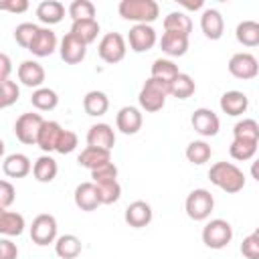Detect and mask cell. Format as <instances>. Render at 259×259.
I'll return each mask as SVG.
<instances>
[{
    "label": "cell",
    "instance_id": "6da1fadb",
    "mask_svg": "<svg viewBox=\"0 0 259 259\" xmlns=\"http://www.w3.org/2000/svg\"><path fill=\"white\" fill-rule=\"evenodd\" d=\"M208 178L214 186H219L221 190L235 194L239 190L245 188V174L241 168H237L233 162H217L210 166L208 170Z\"/></svg>",
    "mask_w": 259,
    "mask_h": 259
},
{
    "label": "cell",
    "instance_id": "7a4b0ae2",
    "mask_svg": "<svg viewBox=\"0 0 259 259\" xmlns=\"http://www.w3.org/2000/svg\"><path fill=\"white\" fill-rule=\"evenodd\" d=\"M117 12L121 18L132 20L136 24H150L158 18L160 6L156 0H121Z\"/></svg>",
    "mask_w": 259,
    "mask_h": 259
},
{
    "label": "cell",
    "instance_id": "3957f363",
    "mask_svg": "<svg viewBox=\"0 0 259 259\" xmlns=\"http://www.w3.org/2000/svg\"><path fill=\"white\" fill-rule=\"evenodd\" d=\"M170 85L172 83H166V81L148 77L146 83L140 89V95H138L140 107L144 111H150V113L160 111L164 107V103H166V97L170 95Z\"/></svg>",
    "mask_w": 259,
    "mask_h": 259
},
{
    "label": "cell",
    "instance_id": "277c9868",
    "mask_svg": "<svg viewBox=\"0 0 259 259\" xmlns=\"http://www.w3.org/2000/svg\"><path fill=\"white\" fill-rule=\"evenodd\" d=\"M233 239V227L225 219H212L202 229V243L208 249H223Z\"/></svg>",
    "mask_w": 259,
    "mask_h": 259
},
{
    "label": "cell",
    "instance_id": "5b68a950",
    "mask_svg": "<svg viewBox=\"0 0 259 259\" xmlns=\"http://www.w3.org/2000/svg\"><path fill=\"white\" fill-rule=\"evenodd\" d=\"M184 208H186V214L192 221H204V219L210 217V212L214 208V198L206 188H194L186 196Z\"/></svg>",
    "mask_w": 259,
    "mask_h": 259
},
{
    "label": "cell",
    "instance_id": "8992f818",
    "mask_svg": "<svg viewBox=\"0 0 259 259\" xmlns=\"http://www.w3.org/2000/svg\"><path fill=\"white\" fill-rule=\"evenodd\" d=\"M45 121L47 119H42L40 113H32V111L22 113L14 123V136L18 138V142H22L26 146H32V144H36L40 127H42Z\"/></svg>",
    "mask_w": 259,
    "mask_h": 259
},
{
    "label": "cell",
    "instance_id": "52a82bcc",
    "mask_svg": "<svg viewBox=\"0 0 259 259\" xmlns=\"http://www.w3.org/2000/svg\"><path fill=\"white\" fill-rule=\"evenodd\" d=\"M125 51H127L125 38H123L119 32H107V34H103L101 40H99V45H97L99 57H101L105 63H109V65L119 63V61L125 57Z\"/></svg>",
    "mask_w": 259,
    "mask_h": 259
},
{
    "label": "cell",
    "instance_id": "ba28073f",
    "mask_svg": "<svg viewBox=\"0 0 259 259\" xmlns=\"http://www.w3.org/2000/svg\"><path fill=\"white\" fill-rule=\"evenodd\" d=\"M30 239H32V243H36L40 247L55 243L57 241V219L47 212L34 217V221L30 225Z\"/></svg>",
    "mask_w": 259,
    "mask_h": 259
},
{
    "label": "cell",
    "instance_id": "9c48e42d",
    "mask_svg": "<svg viewBox=\"0 0 259 259\" xmlns=\"http://www.w3.org/2000/svg\"><path fill=\"white\" fill-rule=\"evenodd\" d=\"M229 73L237 79H255L259 75V61L251 53H235L229 59Z\"/></svg>",
    "mask_w": 259,
    "mask_h": 259
},
{
    "label": "cell",
    "instance_id": "30bf717a",
    "mask_svg": "<svg viewBox=\"0 0 259 259\" xmlns=\"http://www.w3.org/2000/svg\"><path fill=\"white\" fill-rule=\"evenodd\" d=\"M190 123L194 127L196 134H200L202 138H212L219 134L221 130V119L219 115L212 111V109H206V107H198L192 111V117H190Z\"/></svg>",
    "mask_w": 259,
    "mask_h": 259
},
{
    "label": "cell",
    "instance_id": "8fae6325",
    "mask_svg": "<svg viewBox=\"0 0 259 259\" xmlns=\"http://www.w3.org/2000/svg\"><path fill=\"white\" fill-rule=\"evenodd\" d=\"M156 40H158L156 30L150 24H134L130 28L127 42H130V49L134 53H146V51H150L156 45Z\"/></svg>",
    "mask_w": 259,
    "mask_h": 259
},
{
    "label": "cell",
    "instance_id": "7c38bea8",
    "mask_svg": "<svg viewBox=\"0 0 259 259\" xmlns=\"http://www.w3.org/2000/svg\"><path fill=\"white\" fill-rule=\"evenodd\" d=\"M59 53H61V59H63L65 63L77 65V63H81V61L85 59V55H87V45H85L81 38H77L73 32H67V34L63 36V40H61Z\"/></svg>",
    "mask_w": 259,
    "mask_h": 259
},
{
    "label": "cell",
    "instance_id": "4fadbf2b",
    "mask_svg": "<svg viewBox=\"0 0 259 259\" xmlns=\"http://www.w3.org/2000/svg\"><path fill=\"white\" fill-rule=\"evenodd\" d=\"M142 123H144L142 111H140L138 107H134V105L121 107V109L117 111V115H115V125H117V130H119L121 134H125V136L138 134L140 127H142Z\"/></svg>",
    "mask_w": 259,
    "mask_h": 259
},
{
    "label": "cell",
    "instance_id": "5bb4252c",
    "mask_svg": "<svg viewBox=\"0 0 259 259\" xmlns=\"http://www.w3.org/2000/svg\"><path fill=\"white\" fill-rule=\"evenodd\" d=\"M75 204L77 208L85 210V212H91L95 210L101 200H99V192H97V184L95 182H81L77 188H75Z\"/></svg>",
    "mask_w": 259,
    "mask_h": 259
},
{
    "label": "cell",
    "instance_id": "9a60e30c",
    "mask_svg": "<svg viewBox=\"0 0 259 259\" xmlns=\"http://www.w3.org/2000/svg\"><path fill=\"white\" fill-rule=\"evenodd\" d=\"M2 172L10 178H24L32 172V164L28 160L26 154H20V152H14V154H8L2 162Z\"/></svg>",
    "mask_w": 259,
    "mask_h": 259
},
{
    "label": "cell",
    "instance_id": "2e32d148",
    "mask_svg": "<svg viewBox=\"0 0 259 259\" xmlns=\"http://www.w3.org/2000/svg\"><path fill=\"white\" fill-rule=\"evenodd\" d=\"M123 219H125V223L130 227L142 229V227L152 223V206L146 200H134L132 204H127Z\"/></svg>",
    "mask_w": 259,
    "mask_h": 259
},
{
    "label": "cell",
    "instance_id": "e0dca14e",
    "mask_svg": "<svg viewBox=\"0 0 259 259\" xmlns=\"http://www.w3.org/2000/svg\"><path fill=\"white\" fill-rule=\"evenodd\" d=\"M200 28L204 32L206 38L210 40H219L225 32V20H223V14L217 10V8H206L200 16Z\"/></svg>",
    "mask_w": 259,
    "mask_h": 259
},
{
    "label": "cell",
    "instance_id": "ac0fdd59",
    "mask_svg": "<svg viewBox=\"0 0 259 259\" xmlns=\"http://www.w3.org/2000/svg\"><path fill=\"white\" fill-rule=\"evenodd\" d=\"M18 79H20V83L22 85H26V87H36V89H40V85L45 83V69H42V65L40 63H36V61H22L20 65H18Z\"/></svg>",
    "mask_w": 259,
    "mask_h": 259
},
{
    "label": "cell",
    "instance_id": "d6986e66",
    "mask_svg": "<svg viewBox=\"0 0 259 259\" xmlns=\"http://www.w3.org/2000/svg\"><path fill=\"white\" fill-rule=\"evenodd\" d=\"M113 144H115V134H113V127L109 123H95V125L89 127V132H87V146L111 150Z\"/></svg>",
    "mask_w": 259,
    "mask_h": 259
},
{
    "label": "cell",
    "instance_id": "ffe728a7",
    "mask_svg": "<svg viewBox=\"0 0 259 259\" xmlns=\"http://www.w3.org/2000/svg\"><path fill=\"white\" fill-rule=\"evenodd\" d=\"M55 49H57V34H55L49 26L40 28L38 34L34 36V40H32L30 47H28V51H30L34 57H49V55L55 53Z\"/></svg>",
    "mask_w": 259,
    "mask_h": 259
},
{
    "label": "cell",
    "instance_id": "44dd1931",
    "mask_svg": "<svg viewBox=\"0 0 259 259\" xmlns=\"http://www.w3.org/2000/svg\"><path fill=\"white\" fill-rule=\"evenodd\" d=\"M160 49L168 57H182L188 51V36L186 34H180V32L164 30V34L160 38Z\"/></svg>",
    "mask_w": 259,
    "mask_h": 259
},
{
    "label": "cell",
    "instance_id": "7402d4cb",
    "mask_svg": "<svg viewBox=\"0 0 259 259\" xmlns=\"http://www.w3.org/2000/svg\"><path fill=\"white\" fill-rule=\"evenodd\" d=\"M249 107V97L243 91H227L221 95V109L227 115H241Z\"/></svg>",
    "mask_w": 259,
    "mask_h": 259
},
{
    "label": "cell",
    "instance_id": "603a6c76",
    "mask_svg": "<svg viewBox=\"0 0 259 259\" xmlns=\"http://www.w3.org/2000/svg\"><path fill=\"white\" fill-rule=\"evenodd\" d=\"M77 162H79L83 168L95 170V168H99V166H103V164L111 162V150H103V148H93V146H87V148H85V150L79 154Z\"/></svg>",
    "mask_w": 259,
    "mask_h": 259
},
{
    "label": "cell",
    "instance_id": "cb8c5ba5",
    "mask_svg": "<svg viewBox=\"0 0 259 259\" xmlns=\"http://www.w3.org/2000/svg\"><path fill=\"white\" fill-rule=\"evenodd\" d=\"M61 134H63V127L57 121H45L42 127H40L36 146L42 152H53V150H57V142H59Z\"/></svg>",
    "mask_w": 259,
    "mask_h": 259
},
{
    "label": "cell",
    "instance_id": "d4e9b609",
    "mask_svg": "<svg viewBox=\"0 0 259 259\" xmlns=\"http://www.w3.org/2000/svg\"><path fill=\"white\" fill-rule=\"evenodd\" d=\"M36 16L45 24H57L65 16V6L59 0H42L36 6Z\"/></svg>",
    "mask_w": 259,
    "mask_h": 259
},
{
    "label": "cell",
    "instance_id": "484cf974",
    "mask_svg": "<svg viewBox=\"0 0 259 259\" xmlns=\"http://www.w3.org/2000/svg\"><path fill=\"white\" fill-rule=\"evenodd\" d=\"M83 109H85L87 115L99 117V115H103L109 109V97L103 91L93 89V91L85 93V97H83Z\"/></svg>",
    "mask_w": 259,
    "mask_h": 259
},
{
    "label": "cell",
    "instance_id": "4316f807",
    "mask_svg": "<svg viewBox=\"0 0 259 259\" xmlns=\"http://www.w3.org/2000/svg\"><path fill=\"white\" fill-rule=\"evenodd\" d=\"M83 251V245H81V239L75 237V235H61L57 241H55V253L61 257V259H75L79 257Z\"/></svg>",
    "mask_w": 259,
    "mask_h": 259
},
{
    "label": "cell",
    "instance_id": "83f0119b",
    "mask_svg": "<svg viewBox=\"0 0 259 259\" xmlns=\"http://www.w3.org/2000/svg\"><path fill=\"white\" fill-rule=\"evenodd\" d=\"M57 172H59L57 160L51 158L49 154L36 158L34 164H32V176H34L38 182H53L55 176H57Z\"/></svg>",
    "mask_w": 259,
    "mask_h": 259
},
{
    "label": "cell",
    "instance_id": "f1b7e54d",
    "mask_svg": "<svg viewBox=\"0 0 259 259\" xmlns=\"http://www.w3.org/2000/svg\"><path fill=\"white\" fill-rule=\"evenodd\" d=\"M24 231V217L14 210H0V233L4 237H18Z\"/></svg>",
    "mask_w": 259,
    "mask_h": 259
},
{
    "label": "cell",
    "instance_id": "f546056e",
    "mask_svg": "<svg viewBox=\"0 0 259 259\" xmlns=\"http://www.w3.org/2000/svg\"><path fill=\"white\" fill-rule=\"evenodd\" d=\"M235 36L245 47H259V22L257 20H243L235 28Z\"/></svg>",
    "mask_w": 259,
    "mask_h": 259
},
{
    "label": "cell",
    "instance_id": "4dcf8cb0",
    "mask_svg": "<svg viewBox=\"0 0 259 259\" xmlns=\"http://www.w3.org/2000/svg\"><path fill=\"white\" fill-rule=\"evenodd\" d=\"M71 32H73L77 38H81L85 45H91V42L97 38V34H99V22H97L95 18L75 20V22L71 24Z\"/></svg>",
    "mask_w": 259,
    "mask_h": 259
},
{
    "label": "cell",
    "instance_id": "1f68e13d",
    "mask_svg": "<svg viewBox=\"0 0 259 259\" xmlns=\"http://www.w3.org/2000/svg\"><path fill=\"white\" fill-rule=\"evenodd\" d=\"M164 30H170V32H180V34H190L192 30V20L186 12H180V10H174L170 12L166 18H164Z\"/></svg>",
    "mask_w": 259,
    "mask_h": 259
},
{
    "label": "cell",
    "instance_id": "d6a6232c",
    "mask_svg": "<svg viewBox=\"0 0 259 259\" xmlns=\"http://www.w3.org/2000/svg\"><path fill=\"white\" fill-rule=\"evenodd\" d=\"M178 75H180V71H178V67L174 65V61H170V59H156V61L152 63L150 77H154V79L172 83Z\"/></svg>",
    "mask_w": 259,
    "mask_h": 259
},
{
    "label": "cell",
    "instance_id": "836d02e7",
    "mask_svg": "<svg viewBox=\"0 0 259 259\" xmlns=\"http://www.w3.org/2000/svg\"><path fill=\"white\" fill-rule=\"evenodd\" d=\"M30 103L38 111H51L59 105V95H57V91H53L49 87H40V89H34V93L30 97Z\"/></svg>",
    "mask_w": 259,
    "mask_h": 259
},
{
    "label": "cell",
    "instance_id": "e575fe53",
    "mask_svg": "<svg viewBox=\"0 0 259 259\" xmlns=\"http://www.w3.org/2000/svg\"><path fill=\"white\" fill-rule=\"evenodd\" d=\"M210 154H212L210 146H208L206 142H202V140H194V142H190V144L186 146V160H188L190 164L200 166V164L208 162Z\"/></svg>",
    "mask_w": 259,
    "mask_h": 259
},
{
    "label": "cell",
    "instance_id": "d590c367",
    "mask_svg": "<svg viewBox=\"0 0 259 259\" xmlns=\"http://www.w3.org/2000/svg\"><path fill=\"white\" fill-rule=\"evenodd\" d=\"M194 91H196V85H194L192 77L186 75V73H180L170 85V95L176 97V99H188Z\"/></svg>",
    "mask_w": 259,
    "mask_h": 259
},
{
    "label": "cell",
    "instance_id": "8d00e7d4",
    "mask_svg": "<svg viewBox=\"0 0 259 259\" xmlns=\"http://www.w3.org/2000/svg\"><path fill=\"white\" fill-rule=\"evenodd\" d=\"M235 140H249V142H259V123L251 117L241 119L233 127Z\"/></svg>",
    "mask_w": 259,
    "mask_h": 259
},
{
    "label": "cell",
    "instance_id": "74e56055",
    "mask_svg": "<svg viewBox=\"0 0 259 259\" xmlns=\"http://www.w3.org/2000/svg\"><path fill=\"white\" fill-rule=\"evenodd\" d=\"M257 152V142H249V140H233L229 146V154L235 160H251Z\"/></svg>",
    "mask_w": 259,
    "mask_h": 259
},
{
    "label": "cell",
    "instance_id": "f35d334b",
    "mask_svg": "<svg viewBox=\"0 0 259 259\" xmlns=\"http://www.w3.org/2000/svg\"><path fill=\"white\" fill-rule=\"evenodd\" d=\"M38 30H40V26L34 24V22H20V24L14 28V40H16L20 47L28 49L30 42L34 40V36L38 34Z\"/></svg>",
    "mask_w": 259,
    "mask_h": 259
},
{
    "label": "cell",
    "instance_id": "ab89813d",
    "mask_svg": "<svg viewBox=\"0 0 259 259\" xmlns=\"http://www.w3.org/2000/svg\"><path fill=\"white\" fill-rule=\"evenodd\" d=\"M69 16L75 20H87V18H95V4L91 0H75L69 6Z\"/></svg>",
    "mask_w": 259,
    "mask_h": 259
},
{
    "label": "cell",
    "instance_id": "60d3db41",
    "mask_svg": "<svg viewBox=\"0 0 259 259\" xmlns=\"http://www.w3.org/2000/svg\"><path fill=\"white\" fill-rule=\"evenodd\" d=\"M20 97V87L16 85V81H0V107L6 109L10 107L12 103H16Z\"/></svg>",
    "mask_w": 259,
    "mask_h": 259
},
{
    "label": "cell",
    "instance_id": "b9f144b4",
    "mask_svg": "<svg viewBox=\"0 0 259 259\" xmlns=\"http://www.w3.org/2000/svg\"><path fill=\"white\" fill-rule=\"evenodd\" d=\"M97 192H99L101 204H113V202H117L119 196H121V186H119L117 180H111V182L97 184Z\"/></svg>",
    "mask_w": 259,
    "mask_h": 259
},
{
    "label": "cell",
    "instance_id": "7bdbcfd3",
    "mask_svg": "<svg viewBox=\"0 0 259 259\" xmlns=\"http://www.w3.org/2000/svg\"><path fill=\"white\" fill-rule=\"evenodd\" d=\"M111 180H117V166L113 162H107V164L91 170V182L103 184V182H111Z\"/></svg>",
    "mask_w": 259,
    "mask_h": 259
},
{
    "label": "cell",
    "instance_id": "ee69618b",
    "mask_svg": "<svg viewBox=\"0 0 259 259\" xmlns=\"http://www.w3.org/2000/svg\"><path fill=\"white\" fill-rule=\"evenodd\" d=\"M77 144H79L77 134L71 132V130H63V134H61V138L57 142V150L55 152H59V154H71L77 148Z\"/></svg>",
    "mask_w": 259,
    "mask_h": 259
},
{
    "label": "cell",
    "instance_id": "f6af8a7d",
    "mask_svg": "<svg viewBox=\"0 0 259 259\" xmlns=\"http://www.w3.org/2000/svg\"><path fill=\"white\" fill-rule=\"evenodd\" d=\"M241 253L245 259H259V239L251 233L241 243Z\"/></svg>",
    "mask_w": 259,
    "mask_h": 259
},
{
    "label": "cell",
    "instance_id": "bcb514c9",
    "mask_svg": "<svg viewBox=\"0 0 259 259\" xmlns=\"http://www.w3.org/2000/svg\"><path fill=\"white\" fill-rule=\"evenodd\" d=\"M14 198H16V188L8 180H2L0 182V208L8 210V206L14 202Z\"/></svg>",
    "mask_w": 259,
    "mask_h": 259
},
{
    "label": "cell",
    "instance_id": "7dc6e473",
    "mask_svg": "<svg viewBox=\"0 0 259 259\" xmlns=\"http://www.w3.org/2000/svg\"><path fill=\"white\" fill-rule=\"evenodd\" d=\"M18 257V247L10 239H0V259H16Z\"/></svg>",
    "mask_w": 259,
    "mask_h": 259
},
{
    "label": "cell",
    "instance_id": "c3c4849f",
    "mask_svg": "<svg viewBox=\"0 0 259 259\" xmlns=\"http://www.w3.org/2000/svg\"><path fill=\"white\" fill-rule=\"evenodd\" d=\"M0 10H8V12H24L28 10V2L26 0H4L0 2Z\"/></svg>",
    "mask_w": 259,
    "mask_h": 259
},
{
    "label": "cell",
    "instance_id": "681fc988",
    "mask_svg": "<svg viewBox=\"0 0 259 259\" xmlns=\"http://www.w3.org/2000/svg\"><path fill=\"white\" fill-rule=\"evenodd\" d=\"M10 71H12V63H10V57L6 55V53H2L0 55V81H6V79H10L8 75H10Z\"/></svg>",
    "mask_w": 259,
    "mask_h": 259
},
{
    "label": "cell",
    "instance_id": "f907efd6",
    "mask_svg": "<svg viewBox=\"0 0 259 259\" xmlns=\"http://www.w3.org/2000/svg\"><path fill=\"white\" fill-rule=\"evenodd\" d=\"M180 4L184 6V8H188V10H198V8H202V0H194V2H186V0H180Z\"/></svg>",
    "mask_w": 259,
    "mask_h": 259
},
{
    "label": "cell",
    "instance_id": "816d5d0a",
    "mask_svg": "<svg viewBox=\"0 0 259 259\" xmlns=\"http://www.w3.org/2000/svg\"><path fill=\"white\" fill-rule=\"evenodd\" d=\"M251 176H253V178L259 182V158H257V160L251 164Z\"/></svg>",
    "mask_w": 259,
    "mask_h": 259
},
{
    "label": "cell",
    "instance_id": "f5cc1de1",
    "mask_svg": "<svg viewBox=\"0 0 259 259\" xmlns=\"http://www.w3.org/2000/svg\"><path fill=\"white\" fill-rule=\"evenodd\" d=\"M253 235H255V237H257V239H259V227H257V229H255V231H253Z\"/></svg>",
    "mask_w": 259,
    "mask_h": 259
}]
</instances>
